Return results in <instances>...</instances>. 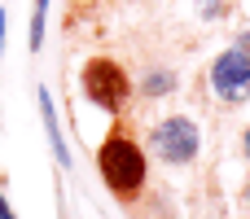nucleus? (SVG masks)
Returning a JSON list of instances; mask_svg holds the SVG:
<instances>
[{"mask_svg":"<svg viewBox=\"0 0 250 219\" xmlns=\"http://www.w3.org/2000/svg\"><path fill=\"white\" fill-rule=\"evenodd\" d=\"M97 171H101V184L114 193V198H123V202H132L141 189H145V149L127 136V132H110L105 140H101V149H97Z\"/></svg>","mask_w":250,"mask_h":219,"instance_id":"1","label":"nucleus"},{"mask_svg":"<svg viewBox=\"0 0 250 219\" xmlns=\"http://www.w3.org/2000/svg\"><path fill=\"white\" fill-rule=\"evenodd\" d=\"M0 219H18V215H13V206H9V198H4V193H0Z\"/></svg>","mask_w":250,"mask_h":219,"instance_id":"8","label":"nucleus"},{"mask_svg":"<svg viewBox=\"0 0 250 219\" xmlns=\"http://www.w3.org/2000/svg\"><path fill=\"white\" fill-rule=\"evenodd\" d=\"M211 88H215V97L229 101V105L250 101V48L246 44H233V48H224V53L211 61Z\"/></svg>","mask_w":250,"mask_h":219,"instance_id":"4","label":"nucleus"},{"mask_svg":"<svg viewBox=\"0 0 250 219\" xmlns=\"http://www.w3.org/2000/svg\"><path fill=\"white\" fill-rule=\"evenodd\" d=\"M79 88H83V97L97 105V110H123L127 105V97H132V79H127V70L114 61V57H92L83 70H79Z\"/></svg>","mask_w":250,"mask_h":219,"instance_id":"2","label":"nucleus"},{"mask_svg":"<svg viewBox=\"0 0 250 219\" xmlns=\"http://www.w3.org/2000/svg\"><path fill=\"white\" fill-rule=\"evenodd\" d=\"M171 75L167 70H154V75H145V97H163V92H171Z\"/></svg>","mask_w":250,"mask_h":219,"instance_id":"7","label":"nucleus"},{"mask_svg":"<svg viewBox=\"0 0 250 219\" xmlns=\"http://www.w3.org/2000/svg\"><path fill=\"white\" fill-rule=\"evenodd\" d=\"M4 26H9V13L0 9V53H4Z\"/></svg>","mask_w":250,"mask_h":219,"instance_id":"9","label":"nucleus"},{"mask_svg":"<svg viewBox=\"0 0 250 219\" xmlns=\"http://www.w3.org/2000/svg\"><path fill=\"white\" fill-rule=\"evenodd\" d=\"M246 154H250V132H246Z\"/></svg>","mask_w":250,"mask_h":219,"instance_id":"10","label":"nucleus"},{"mask_svg":"<svg viewBox=\"0 0 250 219\" xmlns=\"http://www.w3.org/2000/svg\"><path fill=\"white\" fill-rule=\"evenodd\" d=\"M246 206H250V184H246Z\"/></svg>","mask_w":250,"mask_h":219,"instance_id":"11","label":"nucleus"},{"mask_svg":"<svg viewBox=\"0 0 250 219\" xmlns=\"http://www.w3.org/2000/svg\"><path fill=\"white\" fill-rule=\"evenodd\" d=\"M44 13H48V0H35V9H31V53H40V44H44Z\"/></svg>","mask_w":250,"mask_h":219,"instance_id":"6","label":"nucleus"},{"mask_svg":"<svg viewBox=\"0 0 250 219\" xmlns=\"http://www.w3.org/2000/svg\"><path fill=\"white\" fill-rule=\"evenodd\" d=\"M198 145H202L198 123L185 119V114H167V119L154 123V132H149V149H154L167 167H185V162H193V158H198Z\"/></svg>","mask_w":250,"mask_h":219,"instance_id":"3","label":"nucleus"},{"mask_svg":"<svg viewBox=\"0 0 250 219\" xmlns=\"http://www.w3.org/2000/svg\"><path fill=\"white\" fill-rule=\"evenodd\" d=\"M40 114H44V127H48V145H53L57 162H62V167H70V149H66V136H62V127H57V114H53V105H48V97H44V92H40Z\"/></svg>","mask_w":250,"mask_h":219,"instance_id":"5","label":"nucleus"}]
</instances>
